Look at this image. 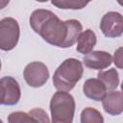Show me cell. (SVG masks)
Listing matches in <instances>:
<instances>
[{
	"label": "cell",
	"mask_w": 123,
	"mask_h": 123,
	"mask_svg": "<svg viewBox=\"0 0 123 123\" xmlns=\"http://www.w3.org/2000/svg\"><path fill=\"white\" fill-rule=\"evenodd\" d=\"M83 26L76 19L62 21L54 12L39 27L38 34L47 43L61 47L68 48L77 42Z\"/></svg>",
	"instance_id": "1"
},
{
	"label": "cell",
	"mask_w": 123,
	"mask_h": 123,
	"mask_svg": "<svg viewBox=\"0 0 123 123\" xmlns=\"http://www.w3.org/2000/svg\"><path fill=\"white\" fill-rule=\"evenodd\" d=\"M84 68L82 62L74 58L64 60L53 75V84L58 90L70 91L82 79Z\"/></svg>",
	"instance_id": "2"
},
{
	"label": "cell",
	"mask_w": 123,
	"mask_h": 123,
	"mask_svg": "<svg viewBox=\"0 0 123 123\" xmlns=\"http://www.w3.org/2000/svg\"><path fill=\"white\" fill-rule=\"evenodd\" d=\"M75 100L68 91L59 90L50 100V112L54 123H71L75 112Z\"/></svg>",
	"instance_id": "3"
},
{
	"label": "cell",
	"mask_w": 123,
	"mask_h": 123,
	"mask_svg": "<svg viewBox=\"0 0 123 123\" xmlns=\"http://www.w3.org/2000/svg\"><path fill=\"white\" fill-rule=\"evenodd\" d=\"M20 28L18 22L12 17L0 20V50L11 51L18 43Z\"/></svg>",
	"instance_id": "4"
},
{
	"label": "cell",
	"mask_w": 123,
	"mask_h": 123,
	"mask_svg": "<svg viewBox=\"0 0 123 123\" xmlns=\"http://www.w3.org/2000/svg\"><path fill=\"white\" fill-rule=\"evenodd\" d=\"M23 77L30 86L40 87L44 86L48 81L49 70L43 62H33L25 66L23 71Z\"/></svg>",
	"instance_id": "5"
},
{
	"label": "cell",
	"mask_w": 123,
	"mask_h": 123,
	"mask_svg": "<svg viewBox=\"0 0 123 123\" xmlns=\"http://www.w3.org/2000/svg\"><path fill=\"white\" fill-rule=\"evenodd\" d=\"M100 29L106 37H118L123 33V19L120 12H109L103 15Z\"/></svg>",
	"instance_id": "6"
},
{
	"label": "cell",
	"mask_w": 123,
	"mask_h": 123,
	"mask_svg": "<svg viewBox=\"0 0 123 123\" xmlns=\"http://www.w3.org/2000/svg\"><path fill=\"white\" fill-rule=\"evenodd\" d=\"M0 82L3 88V105H16L21 97V90L18 82L11 76L1 78Z\"/></svg>",
	"instance_id": "7"
},
{
	"label": "cell",
	"mask_w": 123,
	"mask_h": 123,
	"mask_svg": "<svg viewBox=\"0 0 123 123\" xmlns=\"http://www.w3.org/2000/svg\"><path fill=\"white\" fill-rule=\"evenodd\" d=\"M84 64L90 69L103 70L112 62V57L106 51H91L83 59Z\"/></svg>",
	"instance_id": "8"
},
{
	"label": "cell",
	"mask_w": 123,
	"mask_h": 123,
	"mask_svg": "<svg viewBox=\"0 0 123 123\" xmlns=\"http://www.w3.org/2000/svg\"><path fill=\"white\" fill-rule=\"evenodd\" d=\"M104 111L111 115H119L123 111V97L120 90H111L102 99Z\"/></svg>",
	"instance_id": "9"
},
{
	"label": "cell",
	"mask_w": 123,
	"mask_h": 123,
	"mask_svg": "<svg viewBox=\"0 0 123 123\" xmlns=\"http://www.w3.org/2000/svg\"><path fill=\"white\" fill-rule=\"evenodd\" d=\"M83 91L87 98L94 101H102L107 93V88L98 78H91L84 83Z\"/></svg>",
	"instance_id": "10"
},
{
	"label": "cell",
	"mask_w": 123,
	"mask_h": 123,
	"mask_svg": "<svg viewBox=\"0 0 123 123\" xmlns=\"http://www.w3.org/2000/svg\"><path fill=\"white\" fill-rule=\"evenodd\" d=\"M96 42L97 37L95 33L90 29H86V31L80 34L77 39L76 50L81 54L86 55L93 50L94 46L96 45Z\"/></svg>",
	"instance_id": "11"
},
{
	"label": "cell",
	"mask_w": 123,
	"mask_h": 123,
	"mask_svg": "<svg viewBox=\"0 0 123 123\" xmlns=\"http://www.w3.org/2000/svg\"><path fill=\"white\" fill-rule=\"evenodd\" d=\"M97 77L104 84L107 90H114L119 85V74L115 68H111L106 71L100 70Z\"/></svg>",
	"instance_id": "12"
},
{
	"label": "cell",
	"mask_w": 123,
	"mask_h": 123,
	"mask_svg": "<svg viewBox=\"0 0 123 123\" xmlns=\"http://www.w3.org/2000/svg\"><path fill=\"white\" fill-rule=\"evenodd\" d=\"M51 3L62 10H81L89 3V0H51Z\"/></svg>",
	"instance_id": "13"
},
{
	"label": "cell",
	"mask_w": 123,
	"mask_h": 123,
	"mask_svg": "<svg viewBox=\"0 0 123 123\" xmlns=\"http://www.w3.org/2000/svg\"><path fill=\"white\" fill-rule=\"evenodd\" d=\"M82 123H103L104 118L101 112L93 108L87 107L81 112Z\"/></svg>",
	"instance_id": "14"
},
{
	"label": "cell",
	"mask_w": 123,
	"mask_h": 123,
	"mask_svg": "<svg viewBox=\"0 0 123 123\" xmlns=\"http://www.w3.org/2000/svg\"><path fill=\"white\" fill-rule=\"evenodd\" d=\"M34 122L29 113L23 111H14L8 116V122L10 123H23V122Z\"/></svg>",
	"instance_id": "15"
},
{
	"label": "cell",
	"mask_w": 123,
	"mask_h": 123,
	"mask_svg": "<svg viewBox=\"0 0 123 123\" xmlns=\"http://www.w3.org/2000/svg\"><path fill=\"white\" fill-rule=\"evenodd\" d=\"M29 115L32 117L34 122H46V123L50 122V119H49L46 111L39 108L31 110L29 111Z\"/></svg>",
	"instance_id": "16"
},
{
	"label": "cell",
	"mask_w": 123,
	"mask_h": 123,
	"mask_svg": "<svg viewBox=\"0 0 123 123\" xmlns=\"http://www.w3.org/2000/svg\"><path fill=\"white\" fill-rule=\"evenodd\" d=\"M114 62V63H115V65L118 67V68H122V48L120 47V48H118L116 51H115V53H114V57H113V59H112Z\"/></svg>",
	"instance_id": "17"
},
{
	"label": "cell",
	"mask_w": 123,
	"mask_h": 123,
	"mask_svg": "<svg viewBox=\"0 0 123 123\" xmlns=\"http://www.w3.org/2000/svg\"><path fill=\"white\" fill-rule=\"evenodd\" d=\"M9 3H10V0H0V10H3L4 8H6Z\"/></svg>",
	"instance_id": "18"
},
{
	"label": "cell",
	"mask_w": 123,
	"mask_h": 123,
	"mask_svg": "<svg viewBox=\"0 0 123 123\" xmlns=\"http://www.w3.org/2000/svg\"><path fill=\"white\" fill-rule=\"evenodd\" d=\"M0 105H3V88L0 82Z\"/></svg>",
	"instance_id": "19"
},
{
	"label": "cell",
	"mask_w": 123,
	"mask_h": 123,
	"mask_svg": "<svg viewBox=\"0 0 123 123\" xmlns=\"http://www.w3.org/2000/svg\"><path fill=\"white\" fill-rule=\"evenodd\" d=\"M36 1H37V2H41V3H44V2H47L48 0H36Z\"/></svg>",
	"instance_id": "20"
},
{
	"label": "cell",
	"mask_w": 123,
	"mask_h": 123,
	"mask_svg": "<svg viewBox=\"0 0 123 123\" xmlns=\"http://www.w3.org/2000/svg\"><path fill=\"white\" fill-rule=\"evenodd\" d=\"M1 65H2V64H1V61H0V70H1Z\"/></svg>",
	"instance_id": "21"
},
{
	"label": "cell",
	"mask_w": 123,
	"mask_h": 123,
	"mask_svg": "<svg viewBox=\"0 0 123 123\" xmlns=\"http://www.w3.org/2000/svg\"><path fill=\"white\" fill-rule=\"evenodd\" d=\"M1 122H2V120H0V123H1Z\"/></svg>",
	"instance_id": "22"
},
{
	"label": "cell",
	"mask_w": 123,
	"mask_h": 123,
	"mask_svg": "<svg viewBox=\"0 0 123 123\" xmlns=\"http://www.w3.org/2000/svg\"><path fill=\"white\" fill-rule=\"evenodd\" d=\"M89 1H91V0H89Z\"/></svg>",
	"instance_id": "23"
}]
</instances>
